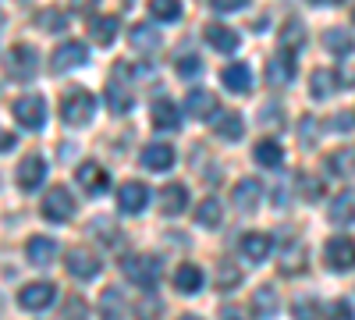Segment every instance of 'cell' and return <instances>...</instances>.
Instances as JSON below:
<instances>
[{"label":"cell","mask_w":355,"mask_h":320,"mask_svg":"<svg viewBox=\"0 0 355 320\" xmlns=\"http://www.w3.org/2000/svg\"><path fill=\"white\" fill-rule=\"evenodd\" d=\"M89 36H93V40H96L100 47L114 43V36H117V18H114V15L93 18V22H89Z\"/></svg>","instance_id":"31"},{"label":"cell","mask_w":355,"mask_h":320,"mask_svg":"<svg viewBox=\"0 0 355 320\" xmlns=\"http://www.w3.org/2000/svg\"><path fill=\"white\" fill-rule=\"evenodd\" d=\"M327 167H331V174H338V178H348V174H355V146L334 150V153L327 157Z\"/></svg>","instance_id":"30"},{"label":"cell","mask_w":355,"mask_h":320,"mask_svg":"<svg viewBox=\"0 0 355 320\" xmlns=\"http://www.w3.org/2000/svg\"><path fill=\"white\" fill-rule=\"evenodd\" d=\"M36 22H40V28H46V33H61V28H64V15L53 11V8H46Z\"/></svg>","instance_id":"42"},{"label":"cell","mask_w":355,"mask_h":320,"mask_svg":"<svg viewBox=\"0 0 355 320\" xmlns=\"http://www.w3.org/2000/svg\"><path fill=\"white\" fill-rule=\"evenodd\" d=\"M18 185L21 189H40L43 185V178H46V164H43V157H25L21 164H18Z\"/></svg>","instance_id":"13"},{"label":"cell","mask_w":355,"mask_h":320,"mask_svg":"<svg viewBox=\"0 0 355 320\" xmlns=\"http://www.w3.org/2000/svg\"><path fill=\"white\" fill-rule=\"evenodd\" d=\"M174 164V150L167 146V142H153V146L142 150V167L146 171H171Z\"/></svg>","instance_id":"17"},{"label":"cell","mask_w":355,"mask_h":320,"mask_svg":"<svg viewBox=\"0 0 355 320\" xmlns=\"http://www.w3.org/2000/svg\"><path fill=\"white\" fill-rule=\"evenodd\" d=\"M224 320H242V317H239V310H234V306H227L224 310Z\"/></svg>","instance_id":"51"},{"label":"cell","mask_w":355,"mask_h":320,"mask_svg":"<svg viewBox=\"0 0 355 320\" xmlns=\"http://www.w3.org/2000/svg\"><path fill=\"white\" fill-rule=\"evenodd\" d=\"M93 110H96V100H93V93H85V90H71L61 100V118L68 125H85L89 118H93Z\"/></svg>","instance_id":"2"},{"label":"cell","mask_w":355,"mask_h":320,"mask_svg":"<svg viewBox=\"0 0 355 320\" xmlns=\"http://www.w3.org/2000/svg\"><path fill=\"white\" fill-rule=\"evenodd\" d=\"M182 320H199V317H182Z\"/></svg>","instance_id":"53"},{"label":"cell","mask_w":355,"mask_h":320,"mask_svg":"<svg viewBox=\"0 0 355 320\" xmlns=\"http://www.w3.org/2000/svg\"><path fill=\"white\" fill-rule=\"evenodd\" d=\"M338 78H341L338 71H323V68H316V71H313V82H309V93H313L316 100L331 96V93L338 90V85H341Z\"/></svg>","instance_id":"29"},{"label":"cell","mask_w":355,"mask_h":320,"mask_svg":"<svg viewBox=\"0 0 355 320\" xmlns=\"http://www.w3.org/2000/svg\"><path fill=\"white\" fill-rule=\"evenodd\" d=\"M214 4V11H242L249 0H210Z\"/></svg>","instance_id":"46"},{"label":"cell","mask_w":355,"mask_h":320,"mask_svg":"<svg viewBox=\"0 0 355 320\" xmlns=\"http://www.w3.org/2000/svg\"><path fill=\"white\" fill-rule=\"evenodd\" d=\"M313 4H331L334 8V4H341V0H313Z\"/></svg>","instance_id":"52"},{"label":"cell","mask_w":355,"mask_h":320,"mask_svg":"<svg viewBox=\"0 0 355 320\" xmlns=\"http://www.w3.org/2000/svg\"><path fill=\"white\" fill-rule=\"evenodd\" d=\"M174 68H178V75H182V78H196L202 71V61H199L196 53H185V57H178Z\"/></svg>","instance_id":"40"},{"label":"cell","mask_w":355,"mask_h":320,"mask_svg":"<svg viewBox=\"0 0 355 320\" xmlns=\"http://www.w3.org/2000/svg\"><path fill=\"white\" fill-rule=\"evenodd\" d=\"M85 43H78V40H71V43H61L53 50V57H50V68L57 71V75H64V71H71V68H82L85 65Z\"/></svg>","instance_id":"4"},{"label":"cell","mask_w":355,"mask_h":320,"mask_svg":"<svg viewBox=\"0 0 355 320\" xmlns=\"http://www.w3.org/2000/svg\"><path fill=\"white\" fill-rule=\"evenodd\" d=\"M25 253H28V260H33V264L46 267V264H53L57 242H53V239H43V235H33V239H28V246H25Z\"/></svg>","instance_id":"26"},{"label":"cell","mask_w":355,"mask_h":320,"mask_svg":"<svg viewBox=\"0 0 355 320\" xmlns=\"http://www.w3.org/2000/svg\"><path fill=\"white\" fill-rule=\"evenodd\" d=\"M323 47H327L334 57H352V53H355V36L348 33V28L334 25V28H327V33H323Z\"/></svg>","instance_id":"14"},{"label":"cell","mask_w":355,"mask_h":320,"mask_svg":"<svg viewBox=\"0 0 355 320\" xmlns=\"http://www.w3.org/2000/svg\"><path fill=\"white\" fill-rule=\"evenodd\" d=\"M206 43H210L217 53H234L239 50V33H231L227 25H206Z\"/></svg>","instance_id":"16"},{"label":"cell","mask_w":355,"mask_h":320,"mask_svg":"<svg viewBox=\"0 0 355 320\" xmlns=\"http://www.w3.org/2000/svg\"><path fill=\"white\" fill-rule=\"evenodd\" d=\"M71 214H75V199L68 196V189L57 185V189H50V192L43 196V217H46V221L61 224V221H68Z\"/></svg>","instance_id":"7"},{"label":"cell","mask_w":355,"mask_h":320,"mask_svg":"<svg viewBox=\"0 0 355 320\" xmlns=\"http://www.w3.org/2000/svg\"><path fill=\"white\" fill-rule=\"evenodd\" d=\"M259 196H263V185H259L256 178H242L239 185H234V207L245 210V214H252V210L259 207Z\"/></svg>","instance_id":"15"},{"label":"cell","mask_w":355,"mask_h":320,"mask_svg":"<svg viewBox=\"0 0 355 320\" xmlns=\"http://www.w3.org/2000/svg\"><path fill=\"white\" fill-rule=\"evenodd\" d=\"M299 192H302V199L316 203V199L323 196V182H320V178H309V174H302V178H299Z\"/></svg>","instance_id":"41"},{"label":"cell","mask_w":355,"mask_h":320,"mask_svg":"<svg viewBox=\"0 0 355 320\" xmlns=\"http://www.w3.org/2000/svg\"><path fill=\"white\" fill-rule=\"evenodd\" d=\"M174 288H178V292H185V296H196L202 288V271L196 264H182L174 271Z\"/></svg>","instance_id":"25"},{"label":"cell","mask_w":355,"mask_h":320,"mask_svg":"<svg viewBox=\"0 0 355 320\" xmlns=\"http://www.w3.org/2000/svg\"><path fill=\"white\" fill-rule=\"evenodd\" d=\"M327 320H355V310H352L345 299H338V303L327 306Z\"/></svg>","instance_id":"43"},{"label":"cell","mask_w":355,"mask_h":320,"mask_svg":"<svg viewBox=\"0 0 355 320\" xmlns=\"http://www.w3.org/2000/svg\"><path fill=\"white\" fill-rule=\"evenodd\" d=\"M150 118H153V128H160V132H174L178 125H182V114H178V107L171 100H157Z\"/></svg>","instance_id":"21"},{"label":"cell","mask_w":355,"mask_h":320,"mask_svg":"<svg viewBox=\"0 0 355 320\" xmlns=\"http://www.w3.org/2000/svg\"><path fill=\"white\" fill-rule=\"evenodd\" d=\"M121 292H117V288H107L103 292V299H100V313L107 317V320H121Z\"/></svg>","instance_id":"38"},{"label":"cell","mask_w":355,"mask_h":320,"mask_svg":"<svg viewBox=\"0 0 355 320\" xmlns=\"http://www.w3.org/2000/svg\"><path fill=\"white\" fill-rule=\"evenodd\" d=\"M196 221L202 224V228H217L220 224V203L210 196V199H202L199 203V210H196Z\"/></svg>","instance_id":"37"},{"label":"cell","mask_w":355,"mask_h":320,"mask_svg":"<svg viewBox=\"0 0 355 320\" xmlns=\"http://www.w3.org/2000/svg\"><path fill=\"white\" fill-rule=\"evenodd\" d=\"M277 40H281V50H284V53H288V50L306 47V28H302V22H295V18H291V22H284Z\"/></svg>","instance_id":"32"},{"label":"cell","mask_w":355,"mask_h":320,"mask_svg":"<svg viewBox=\"0 0 355 320\" xmlns=\"http://www.w3.org/2000/svg\"><path fill=\"white\" fill-rule=\"evenodd\" d=\"M259 121H263V125L281 128V121H284V118H281V107H277V103H266V107H263V114H259Z\"/></svg>","instance_id":"44"},{"label":"cell","mask_w":355,"mask_h":320,"mask_svg":"<svg viewBox=\"0 0 355 320\" xmlns=\"http://www.w3.org/2000/svg\"><path fill=\"white\" fill-rule=\"evenodd\" d=\"M107 107L114 114H128L132 110V93L125 90L121 82H107Z\"/></svg>","instance_id":"33"},{"label":"cell","mask_w":355,"mask_h":320,"mask_svg":"<svg viewBox=\"0 0 355 320\" xmlns=\"http://www.w3.org/2000/svg\"><path fill=\"white\" fill-rule=\"evenodd\" d=\"M150 15L157 22H174L182 15V4H178V0H150Z\"/></svg>","instance_id":"39"},{"label":"cell","mask_w":355,"mask_h":320,"mask_svg":"<svg viewBox=\"0 0 355 320\" xmlns=\"http://www.w3.org/2000/svg\"><path fill=\"white\" fill-rule=\"evenodd\" d=\"M11 110L25 128H43V121H46V100L43 96H18Z\"/></svg>","instance_id":"5"},{"label":"cell","mask_w":355,"mask_h":320,"mask_svg":"<svg viewBox=\"0 0 355 320\" xmlns=\"http://www.w3.org/2000/svg\"><path fill=\"white\" fill-rule=\"evenodd\" d=\"M220 78H224V90H227V93H249V90H252V71H249V65H227Z\"/></svg>","instance_id":"20"},{"label":"cell","mask_w":355,"mask_h":320,"mask_svg":"<svg viewBox=\"0 0 355 320\" xmlns=\"http://www.w3.org/2000/svg\"><path fill=\"white\" fill-rule=\"evenodd\" d=\"M100 0H71V11H93Z\"/></svg>","instance_id":"50"},{"label":"cell","mask_w":355,"mask_h":320,"mask_svg":"<svg viewBox=\"0 0 355 320\" xmlns=\"http://www.w3.org/2000/svg\"><path fill=\"white\" fill-rule=\"evenodd\" d=\"M295 78V57L291 53H274L270 61H266V82L270 85H288Z\"/></svg>","instance_id":"12"},{"label":"cell","mask_w":355,"mask_h":320,"mask_svg":"<svg viewBox=\"0 0 355 320\" xmlns=\"http://www.w3.org/2000/svg\"><path fill=\"white\" fill-rule=\"evenodd\" d=\"M295 320H316V303L313 299H302V303H295Z\"/></svg>","instance_id":"45"},{"label":"cell","mask_w":355,"mask_h":320,"mask_svg":"<svg viewBox=\"0 0 355 320\" xmlns=\"http://www.w3.org/2000/svg\"><path fill=\"white\" fill-rule=\"evenodd\" d=\"M352 22H355V11H352Z\"/></svg>","instance_id":"54"},{"label":"cell","mask_w":355,"mask_h":320,"mask_svg":"<svg viewBox=\"0 0 355 320\" xmlns=\"http://www.w3.org/2000/svg\"><path fill=\"white\" fill-rule=\"evenodd\" d=\"M242 114H234V110H217L214 114V132L220 135V139H227V142H234V139H242Z\"/></svg>","instance_id":"18"},{"label":"cell","mask_w":355,"mask_h":320,"mask_svg":"<svg viewBox=\"0 0 355 320\" xmlns=\"http://www.w3.org/2000/svg\"><path fill=\"white\" fill-rule=\"evenodd\" d=\"M157 203L164 214H182L189 207V192H185V185H167L157 192Z\"/></svg>","instance_id":"22"},{"label":"cell","mask_w":355,"mask_h":320,"mask_svg":"<svg viewBox=\"0 0 355 320\" xmlns=\"http://www.w3.org/2000/svg\"><path fill=\"white\" fill-rule=\"evenodd\" d=\"M75 178H78V185H82L85 192H93V196H100V192L110 185V174H107L100 164H93V160H85V164L78 167Z\"/></svg>","instance_id":"11"},{"label":"cell","mask_w":355,"mask_h":320,"mask_svg":"<svg viewBox=\"0 0 355 320\" xmlns=\"http://www.w3.org/2000/svg\"><path fill=\"white\" fill-rule=\"evenodd\" d=\"M93 224H96V228H93L96 235H107V239H114V228H110V221H107V217H100V221H93Z\"/></svg>","instance_id":"49"},{"label":"cell","mask_w":355,"mask_h":320,"mask_svg":"<svg viewBox=\"0 0 355 320\" xmlns=\"http://www.w3.org/2000/svg\"><path fill=\"white\" fill-rule=\"evenodd\" d=\"M121 274L139 285V288H153L160 281V260L157 256H146V253H135L128 260H121Z\"/></svg>","instance_id":"1"},{"label":"cell","mask_w":355,"mask_h":320,"mask_svg":"<svg viewBox=\"0 0 355 320\" xmlns=\"http://www.w3.org/2000/svg\"><path fill=\"white\" fill-rule=\"evenodd\" d=\"M128 40H132V47L139 50V53H153L157 47H160V33H157V25H132V33H128Z\"/></svg>","instance_id":"23"},{"label":"cell","mask_w":355,"mask_h":320,"mask_svg":"<svg viewBox=\"0 0 355 320\" xmlns=\"http://www.w3.org/2000/svg\"><path fill=\"white\" fill-rule=\"evenodd\" d=\"M302 142H306V146H313V142H316V118H302Z\"/></svg>","instance_id":"47"},{"label":"cell","mask_w":355,"mask_h":320,"mask_svg":"<svg viewBox=\"0 0 355 320\" xmlns=\"http://www.w3.org/2000/svg\"><path fill=\"white\" fill-rule=\"evenodd\" d=\"M331 221L334 224H355V192H338L331 203Z\"/></svg>","instance_id":"28"},{"label":"cell","mask_w":355,"mask_h":320,"mask_svg":"<svg viewBox=\"0 0 355 320\" xmlns=\"http://www.w3.org/2000/svg\"><path fill=\"white\" fill-rule=\"evenodd\" d=\"M239 281H242V271L234 267L231 260H220V264H217V271H214V285H217V288H224V292H227V288H234Z\"/></svg>","instance_id":"35"},{"label":"cell","mask_w":355,"mask_h":320,"mask_svg":"<svg viewBox=\"0 0 355 320\" xmlns=\"http://www.w3.org/2000/svg\"><path fill=\"white\" fill-rule=\"evenodd\" d=\"M323 260H327V267H334V271L355 267V239H348V235L331 239L327 249H323Z\"/></svg>","instance_id":"6"},{"label":"cell","mask_w":355,"mask_h":320,"mask_svg":"<svg viewBox=\"0 0 355 320\" xmlns=\"http://www.w3.org/2000/svg\"><path fill=\"white\" fill-rule=\"evenodd\" d=\"M18 303H21V310H46V306L53 303V285H50V281L25 285L21 292H18Z\"/></svg>","instance_id":"8"},{"label":"cell","mask_w":355,"mask_h":320,"mask_svg":"<svg viewBox=\"0 0 355 320\" xmlns=\"http://www.w3.org/2000/svg\"><path fill=\"white\" fill-rule=\"evenodd\" d=\"M252 306H256V313H259V317H274V313H277V292H274L270 285L256 288V299H252Z\"/></svg>","instance_id":"36"},{"label":"cell","mask_w":355,"mask_h":320,"mask_svg":"<svg viewBox=\"0 0 355 320\" xmlns=\"http://www.w3.org/2000/svg\"><path fill=\"white\" fill-rule=\"evenodd\" d=\"M64 267H68L75 278H96V274H100V256L89 253V249H71L68 260H64Z\"/></svg>","instance_id":"9"},{"label":"cell","mask_w":355,"mask_h":320,"mask_svg":"<svg viewBox=\"0 0 355 320\" xmlns=\"http://www.w3.org/2000/svg\"><path fill=\"white\" fill-rule=\"evenodd\" d=\"M146 203H150V189H146L142 182H125L121 192H117V207H121L125 214H139Z\"/></svg>","instance_id":"10"},{"label":"cell","mask_w":355,"mask_h":320,"mask_svg":"<svg viewBox=\"0 0 355 320\" xmlns=\"http://www.w3.org/2000/svg\"><path fill=\"white\" fill-rule=\"evenodd\" d=\"M64 317H68V320H82V299H68Z\"/></svg>","instance_id":"48"},{"label":"cell","mask_w":355,"mask_h":320,"mask_svg":"<svg viewBox=\"0 0 355 320\" xmlns=\"http://www.w3.org/2000/svg\"><path fill=\"white\" fill-rule=\"evenodd\" d=\"M185 110L192 114V118H210V114H217V96L214 93H206V90H192L185 96Z\"/></svg>","instance_id":"19"},{"label":"cell","mask_w":355,"mask_h":320,"mask_svg":"<svg viewBox=\"0 0 355 320\" xmlns=\"http://www.w3.org/2000/svg\"><path fill=\"white\" fill-rule=\"evenodd\" d=\"M239 249H242V253L252 260V264H259V260H266V256H270L274 242H270V235H259V231H252V235H242Z\"/></svg>","instance_id":"24"},{"label":"cell","mask_w":355,"mask_h":320,"mask_svg":"<svg viewBox=\"0 0 355 320\" xmlns=\"http://www.w3.org/2000/svg\"><path fill=\"white\" fill-rule=\"evenodd\" d=\"M252 157H256L263 167H281V164H284V150H281L277 139H259L256 150H252Z\"/></svg>","instance_id":"27"},{"label":"cell","mask_w":355,"mask_h":320,"mask_svg":"<svg viewBox=\"0 0 355 320\" xmlns=\"http://www.w3.org/2000/svg\"><path fill=\"white\" fill-rule=\"evenodd\" d=\"M281 274H299V271H306V253H302V246H288L284 253H281Z\"/></svg>","instance_id":"34"},{"label":"cell","mask_w":355,"mask_h":320,"mask_svg":"<svg viewBox=\"0 0 355 320\" xmlns=\"http://www.w3.org/2000/svg\"><path fill=\"white\" fill-rule=\"evenodd\" d=\"M36 68H40V57H36V50L28 47V43H18V47L8 50V75L28 82V78L36 75Z\"/></svg>","instance_id":"3"}]
</instances>
